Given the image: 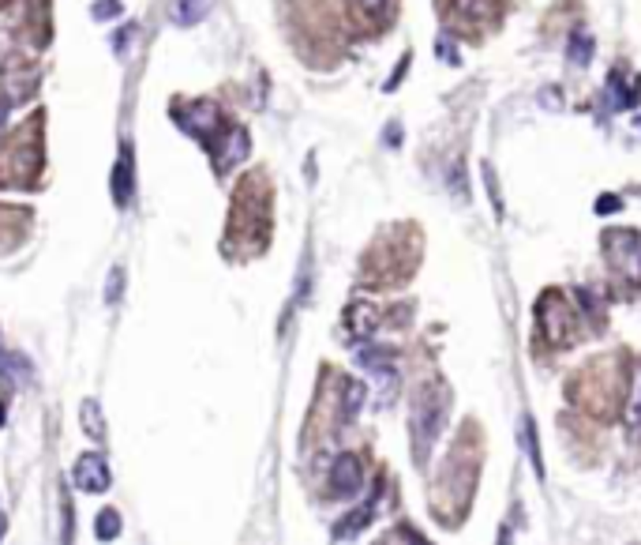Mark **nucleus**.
<instances>
[{"instance_id": "f257e3e1", "label": "nucleus", "mask_w": 641, "mask_h": 545, "mask_svg": "<svg viewBox=\"0 0 641 545\" xmlns=\"http://www.w3.org/2000/svg\"><path fill=\"white\" fill-rule=\"evenodd\" d=\"M447 421V391L443 387H424L417 399V414H413V436H417V452L424 455L428 444L439 436Z\"/></svg>"}, {"instance_id": "f03ea898", "label": "nucleus", "mask_w": 641, "mask_h": 545, "mask_svg": "<svg viewBox=\"0 0 641 545\" xmlns=\"http://www.w3.org/2000/svg\"><path fill=\"white\" fill-rule=\"evenodd\" d=\"M536 316H541V324H544V339H548L551 346H570V342H574L578 320H574L570 305L562 301V297H555V293L541 297V305H536Z\"/></svg>"}, {"instance_id": "7ed1b4c3", "label": "nucleus", "mask_w": 641, "mask_h": 545, "mask_svg": "<svg viewBox=\"0 0 641 545\" xmlns=\"http://www.w3.org/2000/svg\"><path fill=\"white\" fill-rule=\"evenodd\" d=\"M176 125H181L188 136H195L199 143H214L222 136V110L214 102H192V106H181L173 113Z\"/></svg>"}, {"instance_id": "20e7f679", "label": "nucleus", "mask_w": 641, "mask_h": 545, "mask_svg": "<svg viewBox=\"0 0 641 545\" xmlns=\"http://www.w3.org/2000/svg\"><path fill=\"white\" fill-rule=\"evenodd\" d=\"M109 463H106V455H98V452H90V455H80V463H75V470H71V485L80 489V492H106L109 489Z\"/></svg>"}, {"instance_id": "39448f33", "label": "nucleus", "mask_w": 641, "mask_h": 545, "mask_svg": "<svg viewBox=\"0 0 641 545\" xmlns=\"http://www.w3.org/2000/svg\"><path fill=\"white\" fill-rule=\"evenodd\" d=\"M361 489H364V463L356 459L353 452L338 455L335 466H330V492L345 501V497H356Z\"/></svg>"}, {"instance_id": "423d86ee", "label": "nucleus", "mask_w": 641, "mask_h": 545, "mask_svg": "<svg viewBox=\"0 0 641 545\" xmlns=\"http://www.w3.org/2000/svg\"><path fill=\"white\" fill-rule=\"evenodd\" d=\"M608 256L619 263L630 279H641V234H634V230H615V234H608Z\"/></svg>"}, {"instance_id": "0eeeda50", "label": "nucleus", "mask_w": 641, "mask_h": 545, "mask_svg": "<svg viewBox=\"0 0 641 545\" xmlns=\"http://www.w3.org/2000/svg\"><path fill=\"white\" fill-rule=\"evenodd\" d=\"M211 151H214V169L218 173H229L233 166H240L251 151V143H248V132L244 129H229L222 132L214 143H211Z\"/></svg>"}, {"instance_id": "6e6552de", "label": "nucleus", "mask_w": 641, "mask_h": 545, "mask_svg": "<svg viewBox=\"0 0 641 545\" xmlns=\"http://www.w3.org/2000/svg\"><path fill=\"white\" fill-rule=\"evenodd\" d=\"M136 192V166H132V143L120 147V158L113 166V200L117 207H127V200H132Z\"/></svg>"}, {"instance_id": "1a4fd4ad", "label": "nucleus", "mask_w": 641, "mask_h": 545, "mask_svg": "<svg viewBox=\"0 0 641 545\" xmlns=\"http://www.w3.org/2000/svg\"><path fill=\"white\" fill-rule=\"evenodd\" d=\"M379 328V309L372 301H353L349 305V335L368 339Z\"/></svg>"}, {"instance_id": "9d476101", "label": "nucleus", "mask_w": 641, "mask_h": 545, "mask_svg": "<svg viewBox=\"0 0 641 545\" xmlns=\"http://www.w3.org/2000/svg\"><path fill=\"white\" fill-rule=\"evenodd\" d=\"M0 377H5L8 387H27L31 377H34V368L23 354H5V358H0Z\"/></svg>"}, {"instance_id": "9b49d317", "label": "nucleus", "mask_w": 641, "mask_h": 545, "mask_svg": "<svg viewBox=\"0 0 641 545\" xmlns=\"http://www.w3.org/2000/svg\"><path fill=\"white\" fill-rule=\"evenodd\" d=\"M364 399H368V387L361 380H342V421H356Z\"/></svg>"}, {"instance_id": "f8f14e48", "label": "nucleus", "mask_w": 641, "mask_h": 545, "mask_svg": "<svg viewBox=\"0 0 641 545\" xmlns=\"http://www.w3.org/2000/svg\"><path fill=\"white\" fill-rule=\"evenodd\" d=\"M518 436H522V444H525V455H529V463H533V470H536V478H544L541 444H536V429H533V417H529V414H522V421H518Z\"/></svg>"}, {"instance_id": "ddd939ff", "label": "nucleus", "mask_w": 641, "mask_h": 545, "mask_svg": "<svg viewBox=\"0 0 641 545\" xmlns=\"http://www.w3.org/2000/svg\"><path fill=\"white\" fill-rule=\"evenodd\" d=\"M372 512H375V508H372V504H364V508H356L353 515H345L342 523L335 527V541H349V538L361 534V531L372 523Z\"/></svg>"}, {"instance_id": "4468645a", "label": "nucleus", "mask_w": 641, "mask_h": 545, "mask_svg": "<svg viewBox=\"0 0 641 545\" xmlns=\"http://www.w3.org/2000/svg\"><path fill=\"white\" fill-rule=\"evenodd\" d=\"M207 12H211V0H176L173 5V19L181 23V27H195Z\"/></svg>"}, {"instance_id": "2eb2a0df", "label": "nucleus", "mask_w": 641, "mask_h": 545, "mask_svg": "<svg viewBox=\"0 0 641 545\" xmlns=\"http://www.w3.org/2000/svg\"><path fill=\"white\" fill-rule=\"evenodd\" d=\"M589 61H593V34L574 31L570 34V64L574 68H589Z\"/></svg>"}, {"instance_id": "dca6fc26", "label": "nucleus", "mask_w": 641, "mask_h": 545, "mask_svg": "<svg viewBox=\"0 0 641 545\" xmlns=\"http://www.w3.org/2000/svg\"><path fill=\"white\" fill-rule=\"evenodd\" d=\"M94 534H98L101 541H113V538L120 534V515H117L113 508L98 512V519H94Z\"/></svg>"}, {"instance_id": "f3484780", "label": "nucleus", "mask_w": 641, "mask_h": 545, "mask_svg": "<svg viewBox=\"0 0 641 545\" xmlns=\"http://www.w3.org/2000/svg\"><path fill=\"white\" fill-rule=\"evenodd\" d=\"M83 429L90 433V440H101V436H106V421H101V410H98L94 399L83 403Z\"/></svg>"}, {"instance_id": "a211bd4d", "label": "nucleus", "mask_w": 641, "mask_h": 545, "mask_svg": "<svg viewBox=\"0 0 641 545\" xmlns=\"http://www.w3.org/2000/svg\"><path fill=\"white\" fill-rule=\"evenodd\" d=\"M361 361L364 368H372V373H379V368H391L394 365V354L391 350H382V346H372V350H361Z\"/></svg>"}, {"instance_id": "6ab92c4d", "label": "nucleus", "mask_w": 641, "mask_h": 545, "mask_svg": "<svg viewBox=\"0 0 641 545\" xmlns=\"http://www.w3.org/2000/svg\"><path fill=\"white\" fill-rule=\"evenodd\" d=\"M120 290H124V271L117 267V271H109V293H106V301H117Z\"/></svg>"}, {"instance_id": "aec40b11", "label": "nucleus", "mask_w": 641, "mask_h": 545, "mask_svg": "<svg viewBox=\"0 0 641 545\" xmlns=\"http://www.w3.org/2000/svg\"><path fill=\"white\" fill-rule=\"evenodd\" d=\"M623 200L619 196H600V204H597V215H608V211H619Z\"/></svg>"}, {"instance_id": "412c9836", "label": "nucleus", "mask_w": 641, "mask_h": 545, "mask_svg": "<svg viewBox=\"0 0 641 545\" xmlns=\"http://www.w3.org/2000/svg\"><path fill=\"white\" fill-rule=\"evenodd\" d=\"M541 106H544V110H548V106H551V110H562V94H559V91H544V94H541Z\"/></svg>"}, {"instance_id": "4be33fe9", "label": "nucleus", "mask_w": 641, "mask_h": 545, "mask_svg": "<svg viewBox=\"0 0 641 545\" xmlns=\"http://www.w3.org/2000/svg\"><path fill=\"white\" fill-rule=\"evenodd\" d=\"M439 57H443V61H447V64H461V57H457V53H454V45H450V42H447V38H443V42H439Z\"/></svg>"}, {"instance_id": "5701e85b", "label": "nucleus", "mask_w": 641, "mask_h": 545, "mask_svg": "<svg viewBox=\"0 0 641 545\" xmlns=\"http://www.w3.org/2000/svg\"><path fill=\"white\" fill-rule=\"evenodd\" d=\"M361 8L368 15H382V12H387V0H361Z\"/></svg>"}, {"instance_id": "b1692460", "label": "nucleus", "mask_w": 641, "mask_h": 545, "mask_svg": "<svg viewBox=\"0 0 641 545\" xmlns=\"http://www.w3.org/2000/svg\"><path fill=\"white\" fill-rule=\"evenodd\" d=\"M113 12H120V0H106V5L94 8V15H113Z\"/></svg>"}, {"instance_id": "393cba45", "label": "nucleus", "mask_w": 641, "mask_h": 545, "mask_svg": "<svg viewBox=\"0 0 641 545\" xmlns=\"http://www.w3.org/2000/svg\"><path fill=\"white\" fill-rule=\"evenodd\" d=\"M5 125H8V102H0V132H5Z\"/></svg>"}, {"instance_id": "a878e982", "label": "nucleus", "mask_w": 641, "mask_h": 545, "mask_svg": "<svg viewBox=\"0 0 641 545\" xmlns=\"http://www.w3.org/2000/svg\"><path fill=\"white\" fill-rule=\"evenodd\" d=\"M630 421H634V425L641 421V395H637V403H634V414H630Z\"/></svg>"}, {"instance_id": "bb28decb", "label": "nucleus", "mask_w": 641, "mask_h": 545, "mask_svg": "<svg viewBox=\"0 0 641 545\" xmlns=\"http://www.w3.org/2000/svg\"><path fill=\"white\" fill-rule=\"evenodd\" d=\"M0 538H5V515H0Z\"/></svg>"}, {"instance_id": "cd10ccee", "label": "nucleus", "mask_w": 641, "mask_h": 545, "mask_svg": "<svg viewBox=\"0 0 641 545\" xmlns=\"http://www.w3.org/2000/svg\"><path fill=\"white\" fill-rule=\"evenodd\" d=\"M0 425H5V406H0Z\"/></svg>"}, {"instance_id": "c85d7f7f", "label": "nucleus", "mask_w": 641, "mask_h": 545, "mask_svg": "<svg viewBox=\"0 0 641 545\" xmlns=\"http://www.w3.org/2000/svg\"><path fill=\"white\" fill-rule=\"evenodd\" d=\"M634 125H637V132H641V117H637V120H634Z\"/></svg>"}]
</instances>
